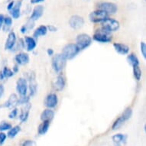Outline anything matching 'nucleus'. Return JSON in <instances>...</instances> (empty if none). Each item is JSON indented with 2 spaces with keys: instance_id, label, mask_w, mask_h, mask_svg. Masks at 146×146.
<instances>
[{
  "instance_id": "nucleus-1",
  "label": "nucleus",
  "mask_w": 146,
  "mask_h": 146,
  "mask_svg": "<svg viewBox=\"0 0 146 146\" xmlns=\"http://www.w3.org/2000/svg\"><path fill=\"white\" fill-rule=\"evenodd\" d=\"M93 39L99 43H110L113 40V35H112V32L106 31L102 28L94 33L93 35Z\"/></svg>"
},
{
  "instance_id": "nucleus-2",
  "label": "nucleus",
  "mask_w": 146,
  "mask_h": 146,
  "mask_svg": "<svg viewBox=\"0 0 146 146\" xmlns=\"http://www.w3.org/2000/svg\"><path fill=\"white\" fill-rule=\"evenodd\" d=\"M80 50L79 48L76 45V44L70 43L67 44V45H65L62 49L61 54L66 60H72L79 54Z\"/></svg>"
},
{
  "instance_id": "nucleus-3",
  "label": "nucleus",
  "mask_w": 146,
  "mask_h": 146,
  "mask_svg": "<svg viewBox=\"0 0 146 146\" xmlns=\"http://www.w3.org/2000/svg\"><path fill=\"white\" fill-rule=\"evenodd\" d=\"M67 60L62 56L61 54H57L51 59V67L54 71L57 74H60L64 68Z\"/></svg>"
},
{
  "instance_id": "nucleus-4",
  "label": "nucleus",
  "mask_w": 146,
  "mask_h": 146,
  "mask_svg": "<svg viewBox=\"0 0 146 146\" xmlns=\"http://www.w3.org/2000/svg\"><path fill=\"white\" fill-rule=\"evenodd\" d=\"M92 41L93 38L90 35L85 33L79 34L76 38V45L78 47L80 50H83L90 46Z\"/></svg>"
},
{
  "instance_id": "nucleus-5",
  "label": "nucleus",
  "mask_w": 146,
  "mask_h": 146,
  "mask_svg": "<svg viewBox=\"0 0 146 146\" xmlns=\"http://www.w3.org/2000/svg\"><path fill=\"white\" fill-rule=\"evenodd\" d=\"M28 86H29V96H34L38 92V84L36 81V75L34 71H30L28 74Z\"/></svg>"
},
{
  "instance_id": "nucleus-6",
  "label": "nucleus",
  "mask_w": 146,
  "mask_h": 146,
  "mask_svg": "<svg viewBox=\"0 0 146 146\" xmlns=\"http://www.w3.org/2000/svg\"><path fill=\"white\" fill-rule=\"evenodd\" d=\"M108 15L106 12L101 9H97L90 13L89 19L93 23H101L108 18Z\"/></svg>"
},
{
  "instance_id": "nucleus-7",
  "label": "nucleus",
  "mask_w": 146,
  "mask_h": 146,
  "mask_svg": "<svg viewBox=\"0 0 146 146\" xmlns=\"http://www.w3.org/2000/svg\"><path fill=\"white\" fill-rule=\"evenodd\" d=\"M101 23H102V28L106 31H110V32L118 31L120 27L119 21L114 19H112V18H107L106 19L104 20Z\"/></svg>"
},
{
  "instance_id": "nucleus-8",
  "label": "nucleus",
  "mask_w": 146,
  "mask_h": 146,
  "mask_svg": "<svg viewBox=\"0 0 146 146\" xmlns=\"http://www.w3.org/2000/svg\"><path fill=\"white\" fill-rule=\"evenodd\" d=\"M16 91L19 96H25L28 94L29 90V86H28V81L26 78L24 77H19L16 81Z\"/></svg>"
},
{
  "instance_id": "nucleus-9",
  "label": "nucleus",
  "mask_w": 146,
  "mask_h": 146,
  "mask_svg": "<svg viewBox=\"0 0 146 146\" xmlns=\"http://www.w3.org/2000/svg\"><path fill=\"white\" fill-rule=\"evenodd\" d=\"M98 9L106 12L107 14H115L118 11L116 4L111 2H103L98 4Z\"/></svg>"
},
{
  "instance_id": "nucleus-10",
  "label": "nucleus",
  "mask_w": 146,
  "mask_h": 146,
  "mask_svg": "<svg viewBox=\"0 0 146 146\" xmlns=\"http://www.w3.org/2000/svg\"><path fill=\"white\" fill-rule=\"evenodd\" d=\"M68 23L71 29H74V30H78L84 26V19L83 17L77 15H74L70 18Z\"/></svg>"
},
{
  "instance_id": "nucleus-11",
  "label": "nucleus",
  "mask_w": 146,
  "mask_h": 146,
  "mask_svg": "<svg viewBox=\"0 0 146 146\" xmlns=\"http://www.w3.org/2000/svg\"><path fill=\"white\" fill-rule=\"evenodd\" d=\"M44 104L48 109H54V108H55L58 104V95L56 94H54V93L48 94L45 99H44Z\"/></svg>"
},
{
  "instance_id": "nucleus-12",
  "label": "nucleus",
  "mask_w": 146,
  "mask_h": 146,
  "mask_svg": "<svg viewBox=\"0 0 146 146\" xmlns=\"http://www.w3.org/2000/svg\"><path fill=\"white\" fill-rule=\"evenodd\" d=\"M17 41V36L16 34L15 33L14 31H9V35H8V37L6 40H5V50H11L13 48V47L15 46V43Z\"/></svg>"
},
{
  "instance_id": "nucleus-13",
  "label": "nucleus",
  "mask_w": 146,
  "mask_h": 146,
  "mask_svg": "<svg viewBox=\"0 0 146 146\" xmlns=\"http://www.w3.org/2000/svg\"><path fill=\"white\" fill-rule=\"evenodd\" d=\"M31 109V104L30 102L26 103V104L22 105V108H21V110H20L19 116L21 122H25L27 120H28Z\"/></svg>"
},
{
  "instance_id": "nucleus-14",
  "label": "nucleus",
  "mask_w": 146,
  "mask_h": 146,
  "mask_svg": "<svg viewBox=\"0 0 146 146\" xmlns=\"http://www.w3.org/2000/svg\"><path fill=\"white\" fill-rule=\"evenodd\" d=\"M15 60L18 65H26L30 61V57L28 53L19 52L15 56Z\"/></svg>"
},
{
  "instance_id": "nucleus-15",
  "label": "nucleus",
  "mask_w": 146,
  "mask_h": 146,
  "mask_svg": "<svg viewBox=\"0 0 146 146\" xmlns=\"http://www.w3.org/2000/svg\"><path fill=\"white\" fill-rule=\"evenodd\" d=\"M44 12V8L43 5H36L35 7L33 9V10H32L31 16H30L29 19L31 20H33L34 22L38 21V20L43 15Z\"/></svg>"
},
{
  "instance_id": "nucleus-16",
  "label": "nucleus",
  "mask_w": 146,
  "mask_h": 146,
  "mask_svg": "<svg viewBox=\"0 0 146 146\" xmlns=\"http://www.w3.org/2000/svg\"><path fill=\"white\" fill-rule=\"evenodd\" d=\"M22 0H18L15 3V5L12 9L10 10L11 17L14 19H18L21 15V8H22Z\"/></svg>"
},
{
  "instance_id": "nucleus-17",
  "label": "nucleus",
  "mask_w": 146,
  "mask_h": 146,
  "mask_svg": "<svg viewBox=\"0 0 146 146\" xmlns=\"http://www.w3.org/2000/svg\"><path fill=\"white\" fill-rule=\"evenodd\" d=\"M18 100H19V97L17 96V94H12L9 96L7 100L5 101L2 106L4 108L12 109V108H14L18 106Z\"/></svg>"
},
{
  "instance_id": "nucleus-18",
  "label": "nucleus",
  "mask_w": 146,
  "mask_h": 146,
  "mask_svg": "<svg viewBox=\"0 0 146 146\" xmlns=\"http://www.w3.org/2000/svg\"><path fill=\"white\" fill-rule=\"evenodd\" d=\"M113 48L118 54H119L121 55H126L129 52L130 48L126 44L119 42H115L113 43Z\"/></svg>"
},
{
  "instance_id": "nucleus-19",
  "label": "nucleus",
  "mask_w": 146,
  "mask_h": 146,
  "mask_svg": "<svg viewBox=\"0 0 146 146\" xmlns=\"http://www.w3.org/2000/svg\"><path fill=\"white\" fill-rule=\"evenodd\" d=\"M25 45V49L28 51H32L35 49L37 46V41L35 38H34L33 37L30 36H25L24 38Z\"/></svg>"
},
{
  "instance_id": "nucleus-20",
  "label": "nucleus",
  "mask_w": 146,
  "mask_h": 146,
  "mask_svg": "<svg viewBox=\"0 0 146 146\" xmlns=\"http://www.w3.org/2000/svg\"><path fill=\"white\" fill-rule=\"evenodd\" d=\"M65 85H66V80H65V78L63 77L62 75H59L56 78L55 81L53 84L54 86V89L56 91H62L65 87Z\"/></svg>"
},
{
  "instance_id": "nucleus-21",
  "label": "nucleus",
  "mask_w": 146,
  "mask_h": 146,
  "mask_svg": "<svg viewBox=\"0 0 146 146\" xmlns=\"http://www.w3.org/2000/svg\"><path fill=\"white\" fill-rule=\"evenodd\" d=\"M54 115H55V113H54V111L52 110V109L47 108L46 110L42 111V113H41V115H40V119H41V121H49V122H50L54 117Z\"/></svg>"
},
{
  "instance_id": "nucleus-22",
  "label": "nucleus",
  "mask_w": 146,
  "mask_h": 146,
  "mask_svg": "<svg viewBox=\"0 0 146 146\" xmlns=\"http://www.w3.org/2000/svg\"><path fill=\"white\" fill-rule=\"evenodd\" d=\"M48 28L46 25H40L37 29L35 30L33 34V38H38L39 37H41V36H44L47 35L48 33Z\"/></svg>"
},
{
  "instance_id": "nucleus-23",
  "label": "nucleus",
  "mask_w": 146,
  "mask_h": 146,
  "mask_svg": "<svg viewBox=\"0 0 146 146\" xmlns=\"http://www.w3.org/2000/svg\"><path fill=\"white\" fill-rule=\"evenodd\" d=\"M50 124V122L49 121H42V122L39 125L38 128V133L41 135H45L49 129Z\"/></svg>"
},
{
  "instance_id": "nucleus-24",
  "label": "nucleus",
  "mask_w": 146,
  "mask_h": 146,
  "mask_svg": "<svg viewBox=\"0 0 146 146\" xmlns=\"http://www.w3.org/2000/svg\"><path fill=\"white\" fill-rule=\"evenodd\" d=\"M34 27H35V22H34L33 20H31L29 19L25 25H23L22 27H21V29H20V31H21V33L22 34H25L27 32H29V31H31L32 29H34Z\"/></svg>"
},
{
  "instance_id": "nucleus-25",
  "label": "nucleus",
  "mask_w": 146,
  "mask_h": 146,
  "mask_svg": "<svg viewBox=\"0 0 146 146\" xmlns=\"http://www.w3.org/2000/svg\"><path fill=\"white\" fill-rule=\"evenodd\" d=\"M126 139V135H125L123 134H121V133L114 135L112 137V139H113L114 144H115V145H121L122 143H125Z\"/></svg>"
},
{
  "instance_id": "nucleus-26",
  "label": "nucleus",
  "mask_w": 146,
  "mask_h": 146,
  "mask_svg": "<svg viewBox=\"0 0 146 146\" xmlns=\"http://www.w3.org/2000/svg\"><path fill=\"white\" fill-rule=\"evenodd\" d=\"M12 22H13V20H12V17L5 16L4 22H3V27H2L3 31H5V32L9 31L10 29H11V27H12Z\"/></svg>"
},
{
  "instance_id": "nucleus-27",
  "label": "nucleus",
  "mask_w": 146,
  "mask_h": 146,
  "mask_svg": "<svg viewBox=\"0 0 146 146\" xmlns=\"http://www.w3.org/2000/svg\"><path fill=\"white\" fill-rule=\"evenodd\" d=\"M127 60H128L129 64L132 65V67H136V66H139L140 64L139 58L135 54H129L127 57Z\"/></svg>"
},
{
  "instance_id": "nucleus-28",
  "label": "nucleus",
  "mask_w": 146,
  "mask_h": 146,
  "mask_svg": "<svg viewBox=\"0 0 146 146\" xmlns=\"http://www.w3.org/2000/svg\"><path fill=\"white\" fill-rule=\"evenodd\" d=\"M21 131V127L20 125H15V126L12 127L9 130H8L7 137L10 139H14L17 135L19 134Z\"/></svg>"
},
{
  "instance_id": "nucleus-29",
  "label": "nucleus",
  "mask_w": 146,
  "mask_h": 146,
  "mask_svg": "<svg viewBox=\"0 0 146 146\" xmlns=\"http://www.w3.org/2000/svg\"><path fill=\"white\" fill-rule=\"evenodd\" d=\"M25 48V41L23 38H19L16 41V43L15 44V46L12 48V51H18V50H22Z\"/></svg>"
},
{
  "instance_id": "nucleus-30",
  "label": "nucleus",
  "mask_w": 146,
  "mask_h": 146,
  "mask_svg": "<svg viewBox=\"0 0 146 146\" xmlns=\"http://www.w3.org/2000/svg\"><path fill=\"white\" fill-rule=\"evenodd\" d=\"M132 109L131 107H127L124 111L123 113H122V115H120L121 117L123 119L125 122H126L130 118L132 117Z\"/></svg>"
},
{
  "instance_id": "nucleus-31",
  "label": "nucleus",
  "mask_w": 146,
  "mask_h": 146,
  "mask_svg": "<svg viewBox=\"0 0 146 146\" xmlns=\"http://www.w3.org/2000/svg\"><path fill=\"white\" fill-rule=\"evenodd\" d=\"M133 67V76H134V78L137 81H139L141 78V76H142V72H141V68L139 67V66H136V67Z\"/></svg>"
},
{
  "instance_id": "nucleus-32",
  "label": "nucleus",
  "mask_w": 146,
  "mask_h": 146,
  "mask_svg": "<svg viewBox=\"0 0 146 146\" xmlns=\"http://www.w3.org/2000/svg\"><path fill=\"white\" fill-rule=\"evenodd\" d=\"M124 123H125V121L123 120V119H122L121 116H119V117L117 118V119L114 121V122H113V125H112V129L113 130L119 129L120 127L122 126V125L124 124Z\"/></svg>"
},
{
  "instance_id": "nucleus-33",
  "label": "nucleus",
  "mask_w": 146,
  "mask_h": 146,
  "mask_svg": "<svg viewBox=\"0 0 146 146\" xmlns=\"http://www.w3.org/2000/svg\"><path fill=\"white\" fill-rule=\"evenodd\" d=\"M2 72H3V75H4L5 79L11 78V77H12L15 75L14 72L12 71V70L10 69L9 67H3V69L2 70Z\"/></svg>"
},
{
  "instance_id": "nucleus-34",
  "label": "nucleus",
  "mask_w": 146,
  "mask_h": 146,
  "mask_svg": "<svg viewBox=\"0 0 146 146\" xmlns=\"http://www.w3.org/2000/svg\"><path fill=\"white\" fill-rule=\"evenodd\" d=\"M12 127V124L9 122H5V121H3L0 122V132H5V131H8Z\"/></svg>"
},
{
  "instance_id": "nucleus-35",
  "label": "nucleus",
  "mask_w": 146,
  "mask_h": 146,
  "mask_svg": "<svg viewBox=\"0 0 146 146\" xmlns=\"http://www.w3.org/2000/svg\"><path fill=\"white\" fill-rule=\"evenodd\" d=\"M30 102V96L25 95V96H21L18 100V105H24Z\"/></svg>"
},
{
  "instance_id": "nucleus-36",
  "label": "nucleus",
  "mask_w": 146,
  "mask_h": 146,
  "mask_svg": "<svg viewBox=\"0 0 146 146\" xmlns=\"http://www.w3.org/2000/svg\"><path fill=\"white\" fill-rule=\"evenodd\" d=\"M19 115V110L17 108H13L12 110L10 111L9 114V118L11 119H15Z\"/></svg>"
},
{
  "instance_id": "nucleus-37",
  "label": "nucleus",
  "mask_w": 146,
  "mask_h": 146,
  "mask_svg": "<svg viewBox=\"0 0 146 146\" xmlns=\"http://www.w3.org/2000/svg\"><path fill=\"white\" fill-rule=\"evenodd\" d=\"M140 50H141V54L142 57H143L145 59L146 58V44L145 42L144 41H141L140 43Z\"/></svg>"
},
{
  "instance_id": "nucleus-38",
  "label": "nucleus",
  "mask_w": 146,
  "mask_h": 146,
  "mask_svg": "<svg viewBox=\"0 0 146 146\" xmlns=\"http://www.w3.org/2000/svg\"><path fill=\"white\" fill-rule=\"evenodd\" d=\"M7 139V134H5L4 132H0V146L3 145Z\"/></svg>"
},
{
  "instance_id": "nucleus-39",
  "label": "nucleus",
  "mask_w": 146,
  "mask_h": 146,
  "mask_svg": "<svg viewBox=\"0 0 146 146\" xmlns=\"http://www.w3.org/2000/svg\"><path fill=\"white\" fill-rule=\"evenodd\" d=\"M22 146H36V142L33 140L28 139L22 142Z\"/></svg>"
},
{
  "instance_id": "nucleus-40",
  "label": "nucleus",
  "mask_w": 146,
  "mask_h": 146,
  "mask_svg": "<svg viewBox=\"0 0 146 146\" xmlns=\"http://www.w3.org/2000/svg\"><path fill=\"white\" fill-rule=\"evenodd\" d=\"M48 28V31H50V32H56L58 31V28L55 26H54L53 25H48L47 26Z\"/></svg>"
},
{
  "instance_id": "nucleus-41",
  "label": "nucleus",
  "mask_w": 146,
  "mask_h": 146,
  "mask_svg": "<svg viewBox=\"0 0 146 146\" xmlns=\"http://www.w3.org/2000/svg\"><path fill=\"white\" fill-rule=\"evenodd\" d=\"M4 93H5V87H4L3 84H0V99L3 97V95H4Z\"/></svg>"
},
{
  "instance_id": "nucleus-42",
  "label": "nucleus",
  "mask_w": 146,
  "mask_h": 146,
  "mask_svg": "<svg viewBox=\"0 0 146 146\" xmlns=\"http://www.w3.org/2000/svg\"><path fill=\"white\" fill-rule=\"evenodd\" d=\"M15 1H11V2H9V3H8V5H7V10L9 12L10 10L12 9V8H13V6H14L15 5Z\"/></svg>"
},
{
  "instance_id": "nucleus-43",
  "label": "nucleus",
  "mask_w": 146,
  "mask_h": 146,
  "mask_svg": "<svg viewBox=\"0 0 146 146\" xmlns=\"http://www.w3.org/2000/svg\"><path fill=\"white\" fill-rule=\"evenodd\" d=\"M12 71L14 72V74H17L18 72L19 71V65H18L16 64H15L14 66H13V67H12Z\"/></svg>"
},
{
  "instance_id": "nucleus-44",
  "label": "nucleus",
  "mask_w": 146,
  "mask_h": 146,
  "mask_svg": "<svg viewBox=\"0 0 146 146\" xmlns=\"http://www.w3.org/2000/svg\"><path fill=\"white\" fill-rule=\"evenodd\" d=\"M4 19H5V15L3 14H0V29H2V27H3Z\"/></svg>"
},
{
  "instance_id": "nucleus-45",
  "label": "nucleus",
  "mask_w": 146,
  "mask_h": 146,
  "mask_svg": "<svg viewBox=\"0 0 146 146\" xmlns=\"http://www.w3.org/2000/svg\"><path fill=\"white\" fill-rule=\"evenodd\" d=\"M47 54L48 56H53L54 54V50H53L52 48H48L47 49Z\"/></svg>"
},
{
  "instance_id": "nucleus-46",
  "label": "nucleus",
  "mask_w": 146,
  "mask_h": 146,
  "mask_svg": "<svg viewBox=\"0 0 146 146\" xmlns=\"http://www.w3.org/2000/svg\"><path fill=\"white\" fill-rule=\"evenodd\" d=\"M44 0H31V4H38V3H41L42 2H44Z\"/></svg>"
},
{
  "instance_id": "nucleus-47",
  "label": "nucleus",
  "mask_w": 146,
  "mask_h": 146,
  "mask_svg": "<svg viewBox=\"0 0 146 146\" xmlns=\"http://www.w3.org/2000/svg\"><path fill=\"white\" fill-rule=\"evenodd\" d=\"M5 80V77H4V75H3L2 70H0V81H3Z\"/></svg>"
},
{
  "instance_id": "nucleus-48",
  "label": "nucleus",
  "mask_w": 146,
  "mask_h": 146,
  "mask_svg": "<svg viewBox=\"0 0 146 146\" xmlns=\"http://www.w3.org/2000/svg\"><path fill=\"white\" fill-rule=\"evenodd\" d=\"M2 107H3V106H1V105H0V108H2Z\"/></svg>"
},
{
  "instance_id": "nucleus-49",
  "label": "nucleus",
  "mask_w": 146,
  "mask_h": 146,
  "mask_svg": "<svg viewBox=\"0 0 146 146\" xmlns=\"http://www.w3.org/2000/svg\"><path fill=\"white\" fill-rule=\"evenodd\" d=\"M0 30H1V29H0Z\"/></svg>"
}]
</instances>
